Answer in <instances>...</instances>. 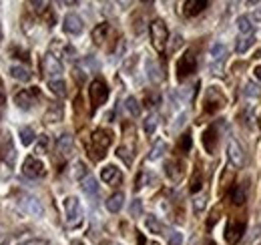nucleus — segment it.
Returning a JSON list of instances; mask_svg holds the SVG:
<instances>
[{"instance_id":"nucleus-1","label":"nucleus","mask_w":261,"mask_h":245,"mask_svg":"<svg viewBox=\"0 0 261 245\" xmlns=\"http://www.w3.org/2000/svg\"><path fill=\"white\" fill-rule=\"evenodd\" d=\"M111 143H113V135L109 131H105V129H97L93 133V137H91V147H89L93 161H100L107 155Z\"/></svg>"},{"instance_id":"nucleus-2","label":"nucleus","mask_w":261,"mask_h":245,"mask_svg":"<svg viewBox=\"0 0 261 245\" xmlns=\"http://www.w3.org/2000/svg\"><path fill=\"white\" fill-rule=\"evenodd\" d=\"M149 32H151V40H153V46L163 53L167 48V42H169V29L161 18H155L151 24H149Z\"/></svg>"},{"instance_id":"nucleus-3","label":"nucleus","mask_w":261,"mask_h":245,"mask_svg":"<svg viewBox=\"0 0 261 245\" xmlns=\"http://www.w3.org/2000/svg\"><path fill=\"white\" fill-rule=\"evenodd\" d=\"M63 207H65V219L68 225H79L83 221V205H81L79 197H74V195L66 197Z\"/></svg>"},{"instance_id":"nucleus-4","label":"nucleus","mask_w":261,"mask_h":245,"mask_svg":"<svg viewBox=\"0 0 261 245\" xmlns=\"http://www.w3.org/2000/svg\"><path fill=\"white\" fill-rule=\"evenodd\" d=\"M89 99H91V107L93 109H98L100 105H105L107 99H109V87H107V83L100 81V79H95L91 83V87H89Z\"/></svg>"},{"instance_id":"nucleus-5","label":"nucleus","mask_w":261,"mask_h":245,"mask_svg":"<svg viewBox=\"0 0 261 245\" xmlns=\"http://www.w3.org/2000/svg\"><path fill=\"white\" fill-rule=\"evenodd\" d=\"M245 227H247L245 219H229L225 227V241L229 245H237L245 235Z\"/></svg>"},{"instance_id":"nucleus-6","label":"nucleus","mask_w":261,"mask_h":245,"mask_svg":"<svg viewBox=\"0 0 261 245\" xmlns=\"http://www.w3.org/2000/svg\"><path fill=\"white\" fill-rule=\"evenodd\" d=\"M203 103H205V113L213 115V113H217V111H221L225 107V96L221 94V91L217 87H211L205 92V101Z\"/></svg>"},{"instance_id":"nucleus-7","label":"nucleus","mask_w":261,"mask_h":245,"mask_svg":"<svg viewBox=\"0 0 261 245\" xmlns=\"http://www.w3.org/2000/svg\"><path fill=\"white\" fill-rule=\"evenodd\" d=\"M18 207H20L27 215H31V217H42V215H44L42 203H40L36 197L27 195V193H22V195L18 197Z\"/></svg>"},{"instance_id":"nucleus-8","label":"nucleus","mask_w":261,"mask_h":245,"mask_svg":"<svg viewBox=\"0 0 261 245\" xmlns=\"http://www.w3.org/2000/svg\"><path fill=\"white\" fill-rule=\"evenodd\" d=\"M22 175L29 177V179H42L46 175L44 163L36 157H27L24 163H22Z\"/></svg>"},{"instance_id":"nucleus-9","label":"nucleus","mask_w":261,"mask_h":245,"mask_svg":"<svg viewBox=\"0 0 261 245\" xmlns=\"http://www.w3.org/2000/svg\"><path fill=\"white\" fill-rule=\"evenodd\" d=\"M227 159H229V165L233 169H243L245 167V151L241 147L239 141L231 139L227 143Z\"/></svg>"},{"instance_id":"nucleus-10","label":"nucleus","mask_w":261,"mask_h":245,"mask_svg":"<svg viewBox=\"0 0 261 245\" xmlns=\"http://www.w3.org/2000/svg\"><path fill=\"white\" fill-rule=\"evenodd\" d=\"M197 70V57L195 53H191V51H187L179 62H177V77L183 81V79H187V77H191L193 72Z\"/></svg>"},{"instance_id":"nucleus-11","label":"nucleus","mask_w":261,"mask_h":245,"mask_svg":"<svg viewBox=\"0 0 261 245\" xmlns=\"http://www.w3.org/2000/svg\"><path fill=\"white\" fill-rule=\"evenodd\" d=\"M42 70H44L46 77H50V81H55V79H61V77H63L65 66H63L61 59H57L55 55L48 53V55H44V59H42Z\"/></svg>"},{"instance_id":"nucleus-12","label":"nucleus","mask_w":261,"mask_h":245,"mask_svg":"<svg viewBox=\"0 0 261 245\" xmlns=\"http://www.w3.org/2000/svg\"><path fill=\"white\" fill-rule=\"evenodd\" d=\"M63 31L68 36H79V34H83V31H85V22H83V18L79 14L70 12V14H66L65 20H63Z\"/></svg>"},{"instance_id":"nucleus-13","label":"nucleus","mask_w":261,"mask_h":245,"mask_svg":"<svg viewBox=\"0 0 261 245\" xmlns=\"http://www.w3.org/2000/svg\"><path fill=\"white\" fill-rule=\"evenodd\" d=\"M217 143H219V133H217V125H211L209 129H205L203 133V147L209 155L215 153L217 149Z\"/></svg>"},{"instance_id":"nucleus-14","label":"nucleus","mask_w":261,"mask_h":245,"mask_svg":"<svg viewBox=\"0 0 261 245\" xmlns=\"http://www.w3.org/2000/svg\"><path fill=\"white\" fill-rule=\"evenodd\" d=\"M36 101V89H24V91L16 92L14 94V103L20 109H31Z\"/></svg>"},{"instance_id":"nucleus-15","label":"nucleus","mask_w":261,"mask_h":245,"mask_svg":"<svg viewBox=\"0 0 261 245\" xmlns=\"http://www.w3.org/2000/svg\"><path fill=\"white\" fill-rule=\"evenodd\" d=\"M165 171H167V177H169L171 181L179 183V181H181V177H183V173H185V165H183L179 159H173V161H169V163H167Z\"/></svg>"},{"instance_id":"nucleus-16","label":"nucleus","mask_w":261,"mask_h":245,"mask_svg":"<svg viewBox=\"0 0 261 245\" xmlns=\"http://www.w3.org/2000/svg\"><path fill=\"white\" fill-rule=\"evenodd\" d=\"M227 57V46L223 42H213L211 48H209V61L211 64H223Z\"/></svg>"},{"instance_id":"nucleus-17","label":"nucleus","mask_w":261,"mask_h":245,"mask_svg":"<svg viewBox=\"0 0 261 245\" xmlns=\"http://www.w3.org/2000/svg\"><path fill=\"white\" fill-rule=\"evenodd\" d=\"M100 179L107 185H117L121 183V171L115 165H107L100 169Z\"/></svg>"},{"instance_id":"nucleus-18","label":"nucleus","mask_w":261,"mask_h":245,"mask_svg":"<svg viewBox=\"0 0 261 245\" xmlns=\"http://www.w3.org/2000/svg\"><path fill=\"white\" fill-rule=\"evenodd\" d=\"M107 209L111 211V213H119L121 209H123V205H125V193H121V191H117V193H113L109 199H107Z\"/></svg>"},{"instance_id":"nucleus-19","label":"nucleus","mask_w":261,"mask_h":245,"mask_svg":"<svg viewBox=\"0 0 261 245\" xmlns=\"http://www.w3.org/2000/svg\"><path fill=\"white\" fill-rule=\"evenodd\" d=\"M207 8V2L205 0H187L183 4V14L185 16H197L199 12H203Z\"/></svg>"},{"instance_id":"nucleus-20","label":"nucleus","mask_w":261,"mask_h":245,"mask_svg":"<svg viewBox=\"0 0 261 245\" xmlns=\"http://www.w3.org/2000/svg\"><path fill=\"white\" fill-rule=\"evenodd\" d=\"M253 44H255V34H253V32H251V34H243V36L237 38L235 51H237V55H245Z\"/></svg>"},{"instance_id":"nucleus-21","label":"nucleus","mask_w":261,"mask_h":245,"mask_svg":"<svg viewBox=\"0 0 261 245\" xmlns=\"http://www.w3.org/2000/svg\"><path fill=\"white\" fill-rule=\"evenodd\" d=\"M10 77L16 79V81L29 83V81L33 79V72H31L27 66H22V64H14V66H10Z\"/></svg>"},{"instance_id":"nucleus-22","label":"nucleus","mask_w":261,"mask_h":245,"mask_svg":"<svg viewBox=\"0 0 261 245\" xmlns=\"http://www.w3.org/2000/svg\"><path fill=\"white\" fill-rule=\"evenodd\" d=\"M81 187H83V191L89 195V197H98V183H97V179L93 177V175H87L83 181H81Z\"/></svg>"},{"instance_id":"nucleus-23","label":"nucleus","mask_w":261,"mask_h":245,"mask_svg":"<svg viewBox=\"0 0 261 245\" xmlns=\"http://www.w3.org/2000/svg\"><path fill=\"white\" fill-rule=\"evenodd\" d=\"M109 31H111L109 22H100V24H97V27L93 29V40H95L97 44H102V42L107 40V36H109Z\"/></svg>"},{"instance_id":"nucleus-24","label":"nucleus","mask_w":261,"mask_h":245,"mask_svg":"<svg viewBox=\"0 0 261 245\" xmlns=\"http://www.w3.org/2000/svg\"><path fill=\"white\" fill-rule=\"evenodd\" d=\"M147 77H149L151 83H159V81H163V72H161L159 64H157L155 61H147Z\"/></svg>"},{"instance_id":"nucleus-25","label":"nucleus","mask_w":261,"mask_h":245,"mask_svg":"<svg viewBox=\"0 0 261 245\" xmlns=\"http://www.w3.org/2000/svg\"><path fill=\"white\" fill-rule=\"evenodd\" d=\"M70 149H72V137H70L68 133H65V135H61V137L57 139V151L61 155H68Z\"/></svg>"},{"instance_id":"nucleus-26","label":"nucleus","mask_w":261,"mask_h":245,"mask_svg":"<svg viewBox=\"0 0 261 245\" xmlns=\"http://www.w3.org/2000/svg\"><path fill=\"white\" fill-rule=\"evenodd\" d=\"M157 127H159V115H155V113H151L145 121H143V131H145V135H155V131H157Z\"/></svg>"},{"instance_id":"nucleus-27","label":"nucleus","mask_w":261,"mask_h":245,"mask_svg":"<svg viewBox=\"0 0 261 245\" xmlns=\"http://www.w3.org/2000/svg\"><path fill=\"white\" fill-rule=\"evenodd\" d=\"M235 27H237V31L241 32V36H243V34H251V31H253V22H251V18H249L247 14L239 16V18L235 20Z\"/></svg>"},{"instance_id":"nucleus-28","label":"nucleus","mask_w":261,"mask_h":245,"mask_svg":"<svg viewBox=\"0 0 261 245\" xmlns=\"http://www.w3.org/2000/svg\"><path fill=\"white\" fill-rule=\"evenodd\" d=\"M48 89L55 96H66V83L63 79H55V81H48Z\"/></svg>"},{"instance_id":"nucleus-29","label":"nucleus","mask_w":261,"mask_h":245,"mask_svg":"<svg viewBox=\"0 0 261 245\" xmlns=\"http://www.w3.org/2000/svg\"><path fill=\"white\" fill-rule=\"evenodd\" d=\"M231 201L233 205H243L245 203V185L237 183L231 191Z\"/></svg>"},{"instance_id":"nucleus-30","label":"nucleus","mask_w":261,"mask_h":245,"mask_svg":"<svg viewBox=\"0 0 261 245\" xmlns=\"http://www.w3.org/2000/svg\"><path fill=\"white\" fill-rule=\"evenodd\" d=\"M165 153H167V143H165L163 139H159V141L153 145V149L149 151V161H157V159H161Z\"/></svg>"},{"instance_id":"nucleus-31","label":"nucleus","mask_w":261,"mask_h":245,"mask_svg":"<svg viewBox=\"0 0 261 245\" xmlns=\"http://www.w3.org/2000/svg\"><path fill=\"white\" fill-rule=\"evenodd\" d=\"M145 225H147V229H149L151 233H157V235H161V233L165 231V225L157 219V217H153V215L145 219Z\"/></svg>"},{"instance_id":"nucleus-32","label":"nucleus","mask_w":261,"mask_h":245,"mask_svg":"<svg viewBox=\"0 0 261 245\" xmlns=\"http://www.w3.org/2000/svg\"><path fill=\"white\" fill-rule=\"evenodd\" d=\"M125 111L129 113L130 117H139L141 115V105H139V101L135 96H127L125 99Z\"/></svg>"},{"instance_id":"nucleus-33","label":"nucleus","mask_w":261,"mask_h":245,"mask_svg":"<svg viewBox=\"0 0 261 245\" xmlns=\"http://www.w3.org/2000/svg\"><path fill=\"white\" fill-rule=\"evenodd\" d=\"M87 175H91V173L87 171V165H85L83 161H76V163L72 165V177H74L76 181H83Z\"/></svg>"},{"instance_id":"nucleus-34","label":"nucleus","mask_w":261,"mask_h":245,"mask_svg":"<svg viewBox=\"0 0 261 245\" xmlns=\"http://www.w3.org/2000/svg\"><path fill=\"white\" fill-rule=\"evenodd\" d=\"M243 94H245L247 99H257V96H261V87L257 83L249 81V83L245 85V89H243Z\"/></svg>"},{"instance_id":"nucleus-35","label":"nucleus","mask_w":261,"mask_h":245,"mask_svg":"<svg viewBox=\"0 0 261 245\" xmlns=\"http://www.w3.org/2000/svg\"><path fill=\"white\" fill-rule=\"evenodd\" d=\"M44 119H46V122H57V121H61V119H63V107H61V105H57V107H50Z\"/></svg>"},{"instance_id":"nucleus-36","label":"nucleus","mask_w":261,"mask_h":245,"mask_svg":"<svg viewBox=\"0 0 261 245\" xmlns=\"http://www.w3.org/2000/svg\"><path fill=\"white\" fill-rule=\"evenodd\" d=\"M18 137H20V143H22V145H31L36 135H34V131L31 129V127H20Z\"/></svg>"},{"instance_id":"nucleus-37","label":"nucleus","mask_w":261,"mask_h":245,"mask_svg":"<svg viewBox=\"0 0 261 245\" xmlns=\"http://www.w3.org/2000/svg\"><path fill=\"white\" fill-rule=\"evenodd\" d=\"M24 239H29L27 231H22V233H12V235H8V237H6L0 245H20Z\"/></svg>"},{"instance_id":"nucleus-38","label":"nucleus","mask_w":261,"mask_h":245,"mask_svg":"<svg viewBox=\"0 0 261 245\" xmlns=\"http://www.w3.org/2000/svg\"><path fill=\"white\" fill-rule=\"evenodd\" d=\"M205 205H207V197L205 195H197L195 199H193V211H195V215L203 213Z\"/></svg>"},{"instance_id":"nucleus-39","label":"nucleus","mask_w":261,"mask_h":245,"mask_svg":"<svg viewBox=\"0 0 261 245\" xmlns=\"http://www.w3.org/2000/svg\"><path fill=\"white\" fill-rule=\"evenodd\" d=\"M117 157H119V159H123L127 167L133 165V155H130V151L127 149V147H119V149H117Z\"/></svg>"},{"instance_id":"nucleus-40","label":"nucleus","mask_w":261,"mask_h":245,"mask_svg":"<svg viewBox=\"0 0 261 245\" xmlns=\"http://www.w3.org/2000/svg\"><path fill=\"white\" fill-rule=\"evenodd\" d=\"M48 137L46 135H40L38 137V143H36V153H46L48 151Z\"/></svg>"},{"instance_id":"nucleus-41","label":"nucleus","mask_w":261,"mask_h":245,"mask_svg":"<svg viewBox=\"0 0 261 245\" xmlns=\"http://www.w3.org/2000/svg\"><path fill=\"white\" fill-rule=\"evenodd\" d=\"M191 145H193V141H191V135H189V133H185V135L181 137V143H179V149H181L183 153H189V149H191Z\"/></svg>"},{"instance_id":"nucleus-42","label":"nucleus","mask_w":261,"mask_h":245,"mask_svg":"<svg viewBox=\"0 0 261 245\" xmlns=\"http://www.w3.org/2000/svg\"><path fill=\"white\" fill-rule=\"evenodd\" d=\"M201 185H203L201 173H199V171H195V175H193V179H191V185H189V191H191V193H197V191L201 189Z\"/></svg>"},{"instance_id":"nucleus-43","label":"nucleus","mask_w":261,"mask_h":245,"mask_svg":"<svg viewBox=\"0 0 261 245\" xmlns=\"http://www.w3.org/2000/svg\"><path fill=\"white\" fill-rule=\"evenodd\" d=\"M159 103H161V96H159L157 92H149L147 99H145V105H147V107H157Z\"/></svg>"},{"instance_id":"nucleus-44","label":"nucleus","mask_w":261,"mask_h":245,"mask_svg":"<svg viewBox=\"0 0 261 245\" xmlns=\"http://www.w3.org/2000/svg\"><path fill=\"white\" fill-rule=\"evenodd\" d=\"M20 245H48V239H44V237H29Z\"/></svg>"},{"instance_id":"nucleus-45","label":"nucleus","mask_w":261,"mask_h":245,"mask_svg":"<svg viewBox=\"0 0 261 245\" xmlns=\"http://www.w3.org/2000/svg\"><path fill=\"white\" fill-rule=\"evenodd\" d=\"M181 243H183V235L179 231H173L169 235V245H181Z\"/></svg>"},{"instance_id":"nucleus-46","label":"nucleus","mask_w":261,"mask_h":245,"mask_svg":"<svg viewBox=\"0 0 261 245\" xmlns=\"http://www.w3.org/2000/svg\"><path fill=\"white\" fill-rule=\"evenodd\" d=\"M130 213H133V215H139V213H141V201H139V199H137V201H135V203L130 205Z\"/></svg>"},{"instance_id":"nucleus-47","label":"nucleus","mask_w":261,"mask_h":245,"mask_svg":"<svg viewBox=\"0 0 261 245\" xmlns=\"http://www.w3.org/2000/svg\"><path fill=\"white\" fill-rule=\"evenodd\" d=\"M31 6H34V10H36V12H44L46 2H31Z\"/></svg>"},{"instance_id":"nucleus-48","label":"nucleus","mask_w":261,"mask_h":245,"mask_svg":"<svg viewBox=\"0 0 261 245\" xmlns=\"http://www.w3.org/2000/svg\"><path fill=\"white\" fill-rule=\"evenodd\" d=\"M173 40H175V42H171V48H173V51H175V48H179V44H181V42H183V38H181V36H179V34H175V38H173Z\"/></svg>"},{"instance_id":"nucleus-49","label":"nucleus","mask_w":261,"mask_h":245,"mask_svg":"<svg viewBox=\"0 0 261 245\" xmlns=\"http://www.w3.org/2000/svg\"><path fill=\"white\" fill-rule=\"evenodd\" d=\"M249 18H251V22H261V8H257L253 12V16H249Z\"/></svg>"},{"instance_id":"nucleus-50","label":"nucleus","mask_w":261,"mask_h":245,"mask_svg":"<svg viewBox=\"0 0 261 245\" xmlns=\"http://www.w3.org/2000/svg\"><path fill=\"white\" fill-rule=\"evenodd\" d=\"M4 101H6V92H4V89H2V85H0V107L4 105Z\"/></svg>"},{"instance_id":"nucleus-51","label":"nucleus","mask_w":261,"mask_h":245,"mask_svg":"<svg viewBox=\"0 0 261 245\" xmlns=\"http://www.w3.org/2000/svg\"><path fill=\"white\" fill-rule=\"evenodd\" d=\"M253 72H255V77L261 81V64H259V66H255V70H253Z\"/></svg>"},{"instance_id":"nucleus-52","label":"nucleus","mask_w":261,"mask_h":245,"mask_svg":"<svg viewBox=\"0 0 261 245\" xmlns=\"http://www.w3.org/2000/svg\"><path fill=\"white\" fill-rule=\"evenodd\" d=\"M137 241H139V245H145V237H143V235H139V237H137Z\"/></svg>"},{"instance_id":"nucleus-53","label":"nucleus","mask_w":261,"mask_h":245,"mask_svg":"<svg viewBox=\"0 0 261 245\" xmlns=\"http://www.w3.org/2000/svg\"><path fill=\"white\" fill-rule=\"evenodd\" d=\"M4 231H6V229H4V225L0 223V239H2V235H4Z\"/></svg>"},{"instance_id":"nucleus-54","label":"nucleus","mask_w":261,"mask_h":245,"mask_svg":"<svg viewBox=\"0 0 261 245\" xmlns=\"http://www.w3.org/2000/svg\"><path fill=\"white\" fill-rule=\"evenodd\" d=\"M72 245H83V243H79V241H76V243H72Z\"/></svg>"},{"instance_id":"nucleus-55","label":"nucleus","mask_w":261,"mask_h":245,"mask_svg":"<svg viewBox=\"0 0 261 245\" xmlns=\"http://www.w3.org/2000/svg\"><path fill=\"white\" fill-rule=\"evenodd\" d=\"M151 245H159V243H151Z\"/></svg>"}]
</instances>
